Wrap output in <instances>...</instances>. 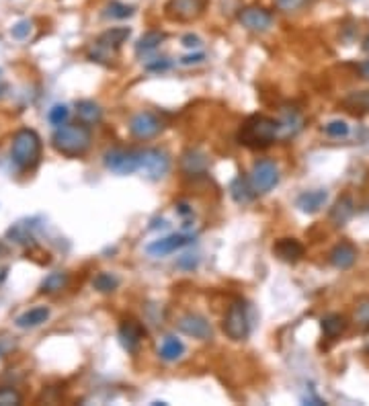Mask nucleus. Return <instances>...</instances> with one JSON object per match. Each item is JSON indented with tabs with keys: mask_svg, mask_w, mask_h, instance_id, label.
<instances>
[{
	"mask_svg": "<svg viewBox=\"0 0 369 406\" xmlns=\"http://www.w3.org/2000/svg\"><path fill=\"white\" fill-rule=\"evenodd\" d=\"M91 142H93V134L87 124H64L52 135L54 148L68 158L87 154L91 148Z\"/></svg>",
	"mask_w": 369,
	"mask_h": 406,
	"instance_id": "f257e3e1",
	"label": "nucleus"
},
{
	"mask_svg": "<svg viewBox=\"0 0 369 406\" xmlns=\"http://www.w3.org/2000/svg\"><path fill=\"white\" fill-rule=\"evenodd\" d=\"M279 137V122L265 115H250L238 132V142L246 148H267Z\"/></svg>",
	"mask_w": 369,
	"mask_h": 406,
	"instance_id": "f03ea898",
	"label": "nucleus"
},
{
	"mask_svg": "<svg viewBox=\"0 0 369 406\" xmlns=\"http://www.w3.org/2000/svg\"><path fill=\"white\" fill-rule=\"evenodd\" d=\"M10 156L12 162L16 164V168L21 170H31L37 166L39 158H41V139L33 130H19L12 137V146H10Z\"/></svg>",
	"mask_w": 369,
	"mask_h": 406,
	"instance_id": "7ed1b4c3",
	"label": "nucleus"
},
{
	"mask_svg": "<svg viewBox=\"0 0 369 406\" xmlns=\"http://www.w3.org/2000/svg\"><path fill=\"white\" fill-rule=\"evenodd\" d=\"M222 328L226 332L228 339L232 341H245L250 335V318H248V312H246V306L243 302H234L226 316H224V322H222Z\"/></svg>",
	"mask_w": 369,
	"mask_h": 406,
	"instance_id": "20e7f679",
	"label": "nucleus"
},
{
	"mask_svg": "<svg viewBox=\"0 0 369 406\" xmlns=\"http://www.w3.org/2000/svg\"><path fill=\"white\" fill-rule=\"evenodd\" d=\"M139 170L150 181H158L168 174L170 170V156L160 148H146L139 150Z\"/></svg>",
	"mask_w": 369,
	"mask_h": 406,
	"instance_id": "39448f33",
	"label": "nucleus"
},
{
	"mask_svg": "<svg viewBox=\"0 0 369 406\" xmlns=\"http://www.w3.org/2000/svg\"><path fill=\"white\" fill-rule=\"evenodd\" d=\"M131 35V29L129 27H111L107 29L105 33H101L95 41V52L91 54L93 60L101 62V60H107L109 54H113L118 47H122V43H125Z\"/></svg>",
	"mask_w": 369,
	"mask_h": 406,
	"instance_id": "423d86ee",
	"label": "nucleus"
},
{
	"mask_svg": "<svg viewBox=\"0 0 369 406\" xmlns=\"http://www.w3.org/2000/svg\"><path fill=\"white\" fill-rule=\"evenodd\" d=\"M105 166L115 172V174H133L139 170V150H123V148H113L107 150L103 156Z\"/></svg>",
	"mask_w": 369,
	"mask_h": 406,
	"instance_id": "0eeeda50",
	"label": "nucleus"
},
{
	"mask_svg": "<svg viewBox=\"0 0 369 406\" xmlns=\"http://www.w3.org/2000/svg\"><path fill=\"white\" fill-rule=\"evenodd\" d=\"M208 8V0H168L164 4V14L170 21L191 23L199 19Z\"/></svg>",
	"mask_w": 369,
	"mask_h": 406,
	"instance_id": "6e6552de",
	"label": "nucleus"
},
{
	"mask_svg": "<svg viewBox=\"0 0 369 406\" xmlns=\"http://www.w3.org/2000/svg\"><path fill=\"white\" fill-rule=\"evenodd\" d=\"M250 181L256 193H269L277 183H279V168L273 160H258L252 166Z\"/></svg>",
	"mask_w": 369,
	"mask_h": 406,
	"instance_id": "1a4fd4ad",
	"label": "nucleus"
},
{
	"mask_svg": "<svg viewBox=\"0 0 369 406\" xmlns=\"http://www.w3.org/2000/svg\"><path fill=\"white\" fill-rule=\"evenodd\" d=\"M162 120L152 111H139L129 122V134L137 139H152L162 132Z\"/></svg>",
	"mask_w": 369,
	"mask_h": 406,
	"instance_id": "9d476101",
	"label": "nucleus"
},
{
	"mask_svg": "<svg viewBox=\"0 0 369 406\" xmlns=\"http://www.w3.org/2000/svg\"><path fill=\"white\" fill-rule=\"evenodd\" d=\"M177 328L183 335L193 337V339H199V341H210L214 337V328L208 322V318L201 316V314H193V312L181 316L179 322H177Z\"/></svg>",
	"mask_w": 369,
	"mask_h": 406,
	"instance_id": "9b49d317",
	"label": "nucleus"
},
{
	"mask_svg": "<svg viewBox=\"0 0 369 406\" xmlns=\"http://www.w3.org/2000/svg\"><path fill=\"white\" fill-rule=\"evenodd\" d=\"M238 21L241 25L246 27L248 31H254V33H265L273 27V14L262 8V6H245L241 8L238 12Z\"/></svg>",
	"mask_w": 369,
	"mask_h": 406,
	"instance_id": "f8f14e48",
	"label": "nucleus"
},
{
	"mask_svg": "<svg viewBox=\"0 0 369 406\" xmlns=\"http://www.w3.org/2000/svg\"><path fill=\"white\" fill-rule=\"evenodd\" d=\"M193 240H195L193 234H170V236H164V238H158V240L150 243L146 247V253L150 257H168V255L185 249Z\"/></svg>",
	"mask_w": 369,
	"mask_h": 406,
	"instance_id": "ddd939ff",
	"label": "nucleus"
},
{
	"mask_svg": "<svg viewBox=\"0 0 369 406\" xmlns=\"http://www.w3.org/2000/svg\"><path fill=\"white\" fill-rule=\"evenodd\" d=\"M146 337V328L137 320H125L120 326V343L127 353H137L142 339Z\"/></svg>",
	"mask_w": 369,
	"mask_h": 406,
	"instance_id": "4468645a",
	"label": "nucleus"
},
{
	"mask_svg": "<svg viewBox=\"0 0 369 406\" xmlns=\"http://www.w3.org/2000/svg\"><path fill=\"white\" fill-rule=\"evenodd\" d=\"M181 170L189 177H199L208 172V156L197 150V148H189L183 152L181 156Z\"/></svg>",
	"mask_w": 369,
	"mask_h": 406,
	"instance_id": "2eb2a0df",
	"label": "nucleus"
},
{
	"mask_svg": "<svg viewBox=\"0 0 369 406\" xmlns=\"http://www.w3.org/2000/svg\"><path fill=\"white\" fill-rule=\"evenodd\" d=\"M328 261H331V265L335 267V269H351L353 265H355V261H357V249L351 245V243H339L333 251H331V255H328Z\"/></svg>",
	"mask_w": 369,
	"mask_h": 406,
	"instance_id": "dca6fc26",
	"label": "nucleus"
},
{
	"mask_svg": "<svg viewBox=\"0 0 369 406\" xmlns=\"http://www.w3.org/2000/svg\"><path fill=\"white\" fill-rule=\"evenodd\" d=\"M328 201V193L324 189H314V191H304L298 199L295 205L304 212V214H316L320 212Z\"/></svg>",
	"mask_w": 369,
	"mask_h": 406,
	"instance_id": "f3484780",
	"label": "nucleus"
},
{
	"mask_svg": "<svg viewBox=\"0 0 369 406\" xmlns=\"http://www.w3.org/2000/svg\"><path fill=\"white\" fill-rule=\"evenodd\" d=\"M273 253L285 263H295L304 257V245L295 238H281L273 245Z\"/></svg>",
	"mask_w": 369,
	"mask_h": 406,
	"instance_id": "a211bd4d",
	"label": "nucleus"
},
{
	"mask_svg": "<svg viewBox=\"0 0 369 406\" xmlns=\"http://www.w3.org/2000/svg\"><path fill=\"white\" fill-rule=\"evenodd\" d=\"M304 128V117L298 109H283V115L279 120V137L287 139L302 132Z\"/></svg>",
	"mask_w": 369,
	"mask_h": 406,
	"instance_id": "6ab92c4d",
	"label": "nucleus"
},
{
	"mask_svg": "<svg viewBox=\"0 0 369 406\" xmlns=\"http://www.w3.org/2000/svg\"><path fill=\"white\" fill-rule=\"evenodd\" d=\"M230 195H232V199L238 203V205H246V203H250L258 193L254 191V187H252V181L250 179H246L243 174H238L232 183H230Z\"/></svg>",
	"mask_w": 369,
	"mask_h": 406,
	"instance_id": "aec40b11",
	"label": "nucleus"
},
{
	"mask_svg": "<svg viewBox=\"0 0 369 406\" xmlns=\"http://www.w3.org/2000/svg\"><path fill=\"white\" fill-rule=\"evenodd\" d=\"M353 214H355V203H353V199L349 195H345L331 210V222L335 226H345L353 218Z\"/></svg>",
	"mask_w": 369,
	"mask_h": 406,
	"instance_id": "412c9836",
	"label": "nucleus"
},
{
	"mask_svg": "<svg viewBox=\"0 0 369 406\" xmlns=\"http://www.w3.org/2000/svg\"><path fill=\"white\" fill-rule=\"evenodd\" d=\"M37 230V220H21L8 230V238L16 245H27L33 240V234Z\"/></svg>",
	"mask_w": 369,
	"mask_h": 406,
	"instance_id": "4be33fe9",
	"label": "nucleus"
},
{
	"mask_svg": "<svg viewBox=\"0 0 369 406\" xmlns=\"http://www.w3.org/2000/svg\"><path fill=\"white\" fill-rule=\"evenodd\" d=\"M47 318H49V308L37 306V308H31V310L23 312V314L14 320V324H16L19 328H35V326H41Z\"/></svg>",
	"mask_w": 369,
	"mask_h": 406,
	"instance_id": "5701e85b",
	"label": "nucleus"
},
{
	"mask_svg": "<svg viewBox=\"0 0 369 406\" xmlns=\"http://www.w3.org/2000/svg\"><path fill=\"white\" fill-rule=\"evenodd\" d=\"M320 326H322V332H324L326 339H339V337L347 330L349 322H347V318L341 316V314H328V316L322 318Z\"/></svg>",
	"mask_w": 369,
	"mask_h": 406,
	"instance_id": "b1692460",
	"label": "nucleus"
},
{
	"mask_svg": "<svg viewBox=\"0 0 369 406\" xmlns=\"http://www.w3.org/2000/svg\"><path fill=\"white\" fill-rule=\"evenodd\" d=\"M183 353H185V345L177 337H164V341L158 349V355L164 361H177L183 357Z\"/></svg>",
	"mask_w": 369,
	"mask_h": 406,
	"instance_id": "393cba45",
	"label": "nucleus"
},
{
	"mask_svg": "<svg viewBox=\"0 0 369 406\" xmlns=\"http://www.w3.org/2000/svg\"><path fill=\"white\" fill-rule=\"evenodd\" d=\"M76 113L82 120V124H99L103 120V109L95 101H78Z\"/></svg>",
	"mask_w": 369,
	"mask_h": 406,
	"instance_id": "a878e982",
	"label": "nucleus"
},
{
	"mask_svg": "<svg viewBox=\"0 0 369 406\" xmlns=\"http://www.w3.org/2000/svg\"><path fill=\"white\" fill-rule=\"evenodd\" d=\"M166 39V35L162 33V31H148V33H144L142 37H139V41H137V45H135V52L137 54H146V52H152V49H156L162 41Z\"/></svg>",
	"mask_w": 369,
	"mask_h": 406,
	"instance_id": "bb28decb",
	"label": "nucleus"
},
{
	"mask_svg": "<svg viewBox=\"0 0 369 406\" xmlns=\"http://www.w3.org/2000/svg\"><path fill=\"white\" fill-rule=\"evenodd\" d=\"M66 283H68V275L62 273V271H56V273H49V275L43 279L41 291H43V293H58V291H62V289L66 287Z\"/></svg>",
	"mask_w": 369,
	"mask_h": 406,
	"instance_id": "cd10ccee",
	"label": "nucleus"
},
{
	"mask_svg": "<svg viewBox=\"0 0 369 406\" xmlns=\"http://www.w3.org/2000/svg\"><path fill=\"white\" fill-rule=\"evenodd\" d=\"M93 287L101 293H111L120 287V277L113 275V273H99L93 279Z\"/></svg>",
	"mask_w": 369,
	"mask_h": 406,
	"instance_id": "c85d7f7f",
	"label": "nucleus"
},
{
	"mask_svg": "<svg viewBox=\"0 0 369 406\" xmlns=\"http://www.w3.org/2000/svg\"><path fill=\"white\" fill-rule=\"evenodd\" d=\"M133 12H135V8L131 4H123L120 0H111L105 6V16H109V19H129Z\"/></svg>",
	"mask_w": 369,
	"mask_h": 406,
	"instance_id": "c756f323",
	"label": "nucleus"
},
{
	"mask_svg": "<svg viewBox=\"0 0 369 406\" xmlns=\"http://www.w3.org/2000/svg\"><path fill=\"white\" fill-rule=\"evenodd\" d=\"M312 0H273L275 8L285 12V14H291V12H300L304 10L306 6H310Z\"/></svg>",
	"mask_w": 369,
	"mask_h": 406,
	"instance_id": "7c9ffc66",
	"label": "nucleus"
},
{
	"mask_svg": "<svg viewBox=\"0 0 369 406\" xmlns=\"http://www.w3.org/2000/svg\"><path fill=\"white\" fill-rule=\"evenodd\" d=\"M68 117H70V109H68L66 105H54V107L49 109V113H47L49 124L56 126V128L64 126V124L68 122Z\"/></svg>",
	"mask_w": 369,
	"mask_h": 406,
	"instance_id": "2f4dec72",
	"label": "nucleus"
},
{
	"mask_svg": "<svg viewBox=\"0 0 369 406\" xmlns=\"http://www.w3.org/2000/svg\"><path fill=\"white\" fill-rule=\"evenodd\" d=\"M324 134L331 135V137H345L349 134V126L345 122L337 120V122H331V124L324 126Z\"/></svg>",
	"mask_w": 369,
	"mask_h": 406,
	"instance_id": "473e14b6",
	"label": "nucleus"
},
{
	"mask_svg": "<svg viewBox=\"0 0 369 406\" xmlns=\"http://www.w3.org/2000/svg\"><path fill=\"white\" fill-rule=\"evenodd\" d=\"M21 394L12 388H0V406H16L21 405Z\"/></svg>",
	"mask_w": 369,
	"mask_h": 406,
	"instance_id": "72a5a7b5",
	"label": "nucleus"
},
{
	"mask_svg": "<svg viewBox=\"0 0 369 406\" xmlns=\"http://www.w3.org/2000/svg\"><path fill=\"white\" fill-rule=\"evenodd\" d=\"M31 29H33L31 21H19V23L10 29V35H12L14 39H27V37L31 35Z\"/></svg>",
	"mask_w": 369,
	"mask_h": 406,
	"instance_id": "f704fd0d",
	"label": "nucleus"
},
{
	"mask_svg": "<svg viewBox=\"0 0 369 406\" xmlns=\"http://www.w3.org/2000/svg\"><path fill=\"white\" fill-rule=\"evenodd\" d=\"M347 105H353L357 109H364V111H369V91H364V93H355L347 99Z\"/></svg>",
	"mask_w": 369,
	"mask_h": 406,
	"instance_id": "c9c22d12",
	"label": "nucleus"
},
{
	"mask_svg": "<svg viewBox=\"0 0 369 406\" xmlns=\"http://www.w3.org/2000/svg\"><path fill=\"white\" fill-rule=\"evenodd\" d=\"M181 43H183L187 49H197V47H201V39H199L197 35H193V33L185 35V37L181 39Z\"/></svg>",
	"mask_w": 369,
	"mask_h": 406,
	"instance_id": "e433bc0d",
	"label": "nucleus"
},
{
	"mask_svg": "<svg viewBox=\"0 0 369 406\" xmlns=\"http://www.w3.org/2000/svg\"><path fill=\"white\" fill-rule=\"evenodd\" d=\"M205 60V54H191V56H185V58H181V64L183 66H195V64H201Z\"/></svg>",
	"mask_w": 369,
	"mask_h": 406,
	"instance_id": "4c0bfd02",
	"label": "nucleus"
},
{
	"mask_svg": "<svg viewBox=\"0 0 369 406\" xmlns=\"http://www.w3.org/2000/svg\"><path fill=\"white\" fill-rule=\"evenodd\" d=\"M357 320L364 322L366 326H369V300L357 306Z\"/></svg>",
	"mask_w": 369,
	"mask_h": 406,
	"instance_id": "58836bf2",
	"label": "nucleus"
},
{
	"mask_svg": "<svg viewBox=\"0 0 369 406\" xmlns=\"http://www.w3.org/2000/svg\"><path fill=\"white\" fill-rule=\"evenodd\" d=\"M197 263H199L197 255H185V257H181L179 267H183V269H193V267H197Z\"/></svg>",
	"mask_w": 369,
	"mask_h": 406,
	"instance_id": "ea45409f",
	"label": "nucleus"
},
{
	"mask_svg": "<svg viewBox=\"0 0 369 406\" xmlns=\"http://www.w3.org/2000/svg\"><path fill=\"white\" fill-rule=\"evenodd\" d=\"M170 66H172V64H170L168 60H164V58H162V60H158L156 64H148L146 68H148L150 72H164V70H168Z\"/></svg>",
	"mask_w": 369,
	"mask_h": 406,
	"instance_id": "a19ab883",
	"label": "nucleus"
},
{
	"mask_svg": "<svg viewBox=\"0 0 369 406\" xmlns=\"http://www.w3.org/2000/svg\"><path fill=\"white\" fill-rule=\"evenodd\" d=\"M359 72H361V76H364L366 80H369V58L361 62V66H359Z\"/></svg>",
	"mask_w": 369,
	"mask_h": 406,
	"instance_id": "79ce46f5",
	"label": "nucleus"
},
{
	"mask_svg": "<svg viewBox=\"0 0 369 406\" xmlns=\"http://www.w3.org/2000/svg\"><path fill=\"white\" fill-rule=\"evenodd\" d=\"M6 275H8V267H0V285L6 281Z\"/></svg>",
	"mask_w": 369,
	"mask_h": 406,
	"instance_id": "37998d69",
	"label": "nucleus"
},
{
	"mask_svg": "<svg viewBox=\"0 0 369 406\" xmlns=\"http://www.w3.org/2000/svg\"><path fill=\"white\" fill-rule=\"evenodd\" d=\"M0 82H2V70H0Z\"/></svg>",
	"mask_w": 369,
	"mask_h": 406,
	"instance_id": "c03bdc74",
	"label": "nucleus"
}]
</instances>
